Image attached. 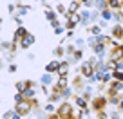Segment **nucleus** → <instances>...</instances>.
Wrapping results in <instances>:
<instances>
[{
	"label": "nucleus",
	"mask_w": 123,
	"mask_h": 119,
	"mask_svg": "<svg viewBox=\"0 0 123 119\" xmlns=\"http://www.w3.org/2000/svg\"><path fill=\"white\" fill-rule=\"evenodd\" d=\"M33 107H35V99H22L15 105V112L20 115H27L33 110Z\"/></svg>",
	"instance_id": "1"
},
{
	"label": "nucleus",
	"mask_w": 123,
	"mask_h": 119,
	"mask_svg": "<svg viewBox=\"0 0 123 119\" xmlns=\"http://www.w3.org/2000/svg\"><path fill=\"white\" fill-rule=\"evenodd\" d=\"M58 115H60L62 119H73L74 117V110H73V105L67 103V101H63V103L60 105V108H58L56 112Z\"/></svg>",
	"instance_id": "2"
},
{
	"label": "nucleus",
	"mask_w": 123,
	"mask_h": 119,
	"mask_svg": "<svg viewBox=\"0 0 123 119\" xmlns=\"http://www.w3.org/2000/svg\"><path fill=\"white\" fill-rule=\"evenodd\" d=\"M80 72H81V76H85L87 79H91L92 74H94V65H92L91 62H83L81 67H80Z\"/></svg>",
	"instance_id": "3"
},
{
	"label": "nucleus",
	"mask_w": 123,
	"mask_h": 119,
	"mask_svg": "<svg viewBox=\"0 0 123 119\" xmlns=\"http://www.w3.org/2000/svg\"><path fill=\"white\" fill-rule=\"evenodd\" d=\"M35 42H36L35 34H31V33H27V34H25V36L22 38V42H20V47H22V49H29V47L33 45Z\"/></svg>",
	"instance_id": "4"
},
{
	"label": "nucleus",
	"mask_w": 123,
	"mask_h": 119,
	"mask_svg": "<svg viewBox=\"0 0 123 119\" xmlns=\"http://www.w3.org/2000/svg\"><path fill=\"white\" fill-rule=\"evenodd\" d=\"M40 83H42V87H49V85L54 83V76H53V74H47V72H45L42 78H40ZM54 85H56V83H54Z\"/></svg>",
	"instance_id": "5"
},
{
	"label": "nucleus",
	"mask_w": 123,
	"mask_h": 119,
	"mask_svg": "<svg viewBox=\"0 0 123 119\" xmlns=\"http://www.w3.org/2000/svg\"><path fill=\"white\" fill-rule=\"evenodd\" d=\"M60 65H62V63H60V62H56V60H54V62H51V63H47V65H45L47 74H53V72H56V74H58V70H60Z\"/></svg>",
	"instance_id": "6"
},
{
	"label": "nucleus",
	"mask_w": 123,
	"mask_h": 119,
	"mask_svg": "<svg viewBox=\"0 0 123 119\" xmlns=\"http://www.w3.org/2000/svg\"><path fill=\"white\" fill-rule=\"evenodd\" d=\"M27 34V31H25V27H18L15 31V38H13V43H18V42H22V38Z\"/></svg>",
	"instance_id": "7"
},
{
	"label": "nucleus",
	"mask_w": 123,
	"mask_h": 119,
	"mask_svg": "<svg viewBox=\"0 0 123 119\" xmlns=\"http://www.w3.org/2000/svg\"><path fill=\"white\" fill-rule=\"evenodd\" d=\"M15 87H16V90H18V94H24L29 87H33V83H31V81H18Z\"/></svg>",
	"instance_id": "8"
},
{
	"label": "nucleus",
	"mask_w": 123,
	"mask_h": 119,
	"mask_svg": "<svg viewBox=\"0 0 123 119\" xmlns=\"http://www.w3.org/2000/svg\"><path fill=\"white\" fill-rule=\"evenodd\" d=\"M69 65H71L69 62H62L60 70H58V76H67V74H69Z\"/></svg>",
	"instance_id": "9"
},
{
	"label": "nucleus",
	"mask_w": 123,
	"mask_h": 119,
	"mask_svg": "<svg viewBox=\"0 0 123 119\" xmlns=\"http://www.w3.org/2000/svg\"><path fill=\"white\" fill-rule=\"evenodd\" d=\"M35 96H36V88H35V87H29V88L25 90V92L22 94V97H24V99H33Z\"/></svg>",
	"instance_id": "10"
},
{
	"label": "nucleus",
	"mask_w": 123,
	"mask_h": 119,
	"mask_svg": "<svg viewBox=\"0 0 123 119\" xmlns=\"http://www.w3.org/2000/svg\"><path fill=\"white\" fill-rule=\"evenodd\" d=\"M101 20H103V22L114 20V11H111V9H105V11H101Z\"/></svg>",
	"instance_id": "11"
},
{
	"label": "nucleus",
	"mask_w": 123,
	"mask_h": 119,
	"mask_svg": "<svg viewBox=\"0 0 123 119\" xmlns=\"http://www.w3.org/2000/svg\"><path fill=\"white\" fill-rule=\"evenodd\" d=\"M27 13H29V6H20V4L16 6V16H18V15L20 16H25Z\"/></svg>",
	"instance_id": "12"
},
{
	"label": "nucleus",
	"mask_w": 123,
	"mask_h": 119,
	"mask_svg": "<svg viewBox=\"0 0 123 119\" xmlns=\"http://www.w3.org/2000/svg\"><path fill=\"white\" fill-rule=\"evenodd\" d=\"M78 7H80V4H78V2H71V4L67 6V13H69V15H76V13H78Z\"/></svg>",
	"instance_id": "13"
},
{
	"label": "nucleus",
	"mask_w": 123,
	"mask_h": 119,
	"mask_svg": "<svg viewBox=\"0 0 123 119\" xmlns=\"http://www.w3.org/2000/svg\"><path fill=\"white\" fill-rule=\"evenodd\" d=\"M89 33L98 38V36H101V27L100 25H91V27H89Z\"/></svg>",
	"instance_id": "14"
},
{
	"label": "nucleus",
	"mask_w": 123,
	"mask_h": 119,
	"mask_svg": "<svg viewBox=\"0 0 123 119\" xmlns=\"http://www.w3.org/2000/svg\"><path fill=\"white\" fill-rule=\"evenodd\" d=\"M85 45H87V42H85L83 38H76V40H74V49H76V51H81Z\"/></svg>",
	"instance_id": "15"
},
{
	"label": "nucleus",
	"mask_w": 123,
	"mask_h": 119,
	"mask_svg": "<svg viewBox=\"0 0 123 119\" xmlns=\"http://www.w3.org/2000/svg\"><path fill=\"white\" fill-rule=\"evenodd\" d=\"M109 9H123V2H119V0H111V2H109Z\"/></svg>",
	"instance_id": "16"
},
{
	"label": "nucleus",
	"mask_w": 123,
	"mask_h": 119,
	"mask_svg": "<svg viewBox=\"0 0 123 119\" xmlns=\"http://www.w3.org/2000/svg\"><path fill=\"white\" fill-rule=\"evenodd\" d=\"M45 18L49 20L51 23H53V22H56V13H54L53 9H47V11H45Z\"/></svg>",
	"instance_id": "17"
},
{
	"label": "nucleus",
	"mask_w": 123,
	"mask_h": 119,
	"mask_svg": "<svg viewBox=\"0 0 123 119\" xmlns=\"http://www.w3.org/2000/svg\"><path fill=\"white\" fill-rule=\"evenodd\" d=\"M74 101H76V105H78V107H80V108H83V110H85V108H87V101H85V97L78 96V97H76V99H74Z\"/></svg>",
	"instance_id": "18"
},
{
	"label": "nucleus",
	"mask_w": 123,
	"mask_h": 119,
	"mask_svg": "<svg viewBox=\"0 0 123 119\" xmlns=\"http://www.w3.org/2000/svg\"><path fill=\"white\" fill-rule=\"evenodd\" d=\"M43 112H45V114H54V112H58V110L54 108L53 103H47L45 107H43Z\"/></svg>",
	"instance_id": "19"
},
{
	"label": "nucleus",
	"mask_w": 123,
	"mask_h": 119,
	"mask_svg": "<svg viewBox=\"0 0 123 119\" xmlns=\"http://www.w3.org/2000/svg\"><path fill=\"white\" fill-rule=\"evenodd\" d=\"M71 94H73V90H71V87H67V88H63V90H62V97H63V99H67V97H71Z\"/></svg>",
	"instance_id": "20"
},
{
	"label": "nucleus",
	"mask_w": 123,
	"mask_h": 119,
	"mask_svg": "<svg viewBox=\"0 0 123 119\" xmlns=\"http://www.w3.org/2000/svg\"><path fill=\"white\" fill-rule=\"evenodd\" d=\"M56 11H58V13H65V11H67V7H65L63 4H58V6H56Z\"/></svg>",
	"instance_id": "21"
},
{
	"label": "nucleus",
	"mask_w": 123,
	"mask_h": 119,
	"mask_svg": "<svg viewBox=\"0 0 123 119\" xmlns=\"http://www.w3.org/2000/svg\"><path fill=\"white\" fill-rule=\"evenodd\" d=\"M63 52H65V49H63V47H58V49H54V54H56V56H62Z\"/></svg>",
	"instance_id": "22"
},
{
	"label": "nucleus",
	"mask_w": 123,
	"mask_h": 119,
	"mask_svg": "<svg viewBox=\"0 0 123 119\" xmlns=\"http://www.w3.org/2000/svg\"><path fill=\"white\" fill-rule=\"evenodd\" d=\"M83 6H85V7H87V9H94V2H89V0H87V2H83Z\"/></svg>",
	"instance_id": "23"
},
{
	"label": "nucleus",
	"mask_w": 123,
	"mask_h": 119,
	"mask_svg": "<svg viewBox=\"0 0 123 119\" xmlns=\"http://www.w3.org/2000/svg\"><path fill=\"white\" fill-rule=\"evenodd\" d=\"M114 22H121V16H119V13H114Z\"/></svg>",
	"instance_id": "24"
},
{
	"label": "nucleus",
	"mask_w": 123,
	"mask_h": 119,
	"mask_svg": "<svg viewBox=\"0 0 123 119\" xmlns=\"http://www.w3.org/2000/svg\"><path fill=\"white\" fill-rule=\"evenodd\" d=\"M109 115H111V119H119V114H118V112H112V114H109Z\"/></svg>",
	"instance_id": "25"
},
{
	"label": "nucleus",
	"mask_w": 123,
	"mask_h": 119,
	"mask_svg": "<svg viewBox=\"0 0 123 119\" xmlns=\"http://www.w3.org/2000/svg\"><path fill=\"white\" fill-rule=\"evenodd\" d=\"M11 119H22V115L16 114V112H13V117H11Z\"/></svg>",
	"instance_id": "26"
},
{
	"label": "nucleus",
	"mask_w": 123,
	"mask_h": 119,
	"mask_svg": "<svg viewBox=\"0 0 123 119\" xmlns=\"http://www.w3.org/2000/svg\"><path fill=\"white\" fill-rule=\"evenodd\" d=\"M54 33H56V34H62V33H63V27H58V29H54Z\"/></svg>",
	"instance_id": "27"
},
{
	"label": "nucleus",
	"mask_w": 123,
	"mask_h": 119,
	"mask_svg": "<svg viewBox=\"0 0 123 119\" xmlns=\"http://www.w3.org/2000/svg\"><path fill=\"white\" fill-rule=\"evenodd\" d=\"M16 70V65H9V72H15Z\"/></svg>",
	"instance_id": "28"
},
{
	"label": "nucleus",
	"mask_w": 123,
	"mask_h": 119,
	"mask_svg": "<svg viewBox=\"0 0 123 119\" xmlns=\"http://www.w3.org/2000/svg\"><path fill=\"white\" fill-rule=\"evenodd\" d=\"M119 108H121V110H123V99L119 101Z\"/></svg>",
	"instance_id": "29"
}]
</instances>
